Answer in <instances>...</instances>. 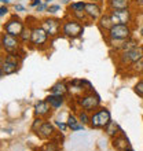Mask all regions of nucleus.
I'll list each match as a JSON object with an SVG mask.
<instances>
[{"instance_id":"nucleus-1","label":"nucleus","mask_w":143,"mask_h":151,"mask_svg":"<svg viewBox=\"0 0 143 151\" xmlns=\"http://www.w3.org/2000/svg\"><path fill=\"white\" fill-rule=\"evenodd\" d=\"M132 33H134V28L132 25H113L110 28V30L103 35L106 43L109 44L110 48H116L118 45V43L124 41V40H128L132 37Z\"/></svg>"},{"instance_id":"nucleus-2","label":"nucleus","mask_w":143,"mask_h":151,"mask_svg":"<svg viewBox=\"0 0 143 151\" xmlns=\"http://www.w3.org/2000/svg\"><path fill=\"white\" fill-rule=\"evenodd\" d=\"M84 26L83 22H80V21L74 19V18H72L70 15H65V18L62 19V36L65 39H69V40H76V39H80V37L83 36L84 33Z\"/></svg>"},{"instance_id":"nucleus-3","label":"nucleus","mask_w":143,"mask_h":151,"mask_svg":"<svg viewBox=\"0 0 143 151\" xmlns=\"http://www.w3.org/2000/svg\"><path fill=\"white\" fill-rule=\"evenodd\" d=\"M143 58V44H139L138 47L132 48L129 51L125 52H120V54H116V62H117V66L118 69H127L129 65L135 63L136 60H139Z\"/></svg>"},{"instance_id":"nucleus-4","label":"nucleus","mask_w":143,"mask_h":151,"mask_svg":"<svg viewBox=\"0 0 143 151\" xmlns=\"http://www.w3.org/2000/svg\"><path fill=\"white\" fill-rule=\"evenodd\" d=\"M0 50L4 54H17L20 56H22V54H24L20 37L11 36L6 32L0 35Z\"/></svg>"},{"instance_id":"nucleus-5","label":"nucleus","mask_w":143,"mask_h":151,"mask_svg":"<svg viewBox=\"0 0 143 151\" xmlns=\"http://www.w3.org/2000/svg\"><path fill=\"white\" fill-rule=\"evenodd\" d=\"M30 28H32V36H30V43L29 44L32 45V48H36L39 51L47 50L48 45H50V41H51V37L40 26V24H35Z\"/></svg>"},{"instance_id":"nucleus-6","label":"nucleus","mask_w":143,"mask_h":151,"mask_svg":"<svg viewBox=\"0 0 143 151\" xmlns=\"http://www.w3.org/2000/svg\"><path fill=\"white\" fill-rule=\"evenodd\" d=\"M76 104L81 110H87V111L92 113L100 107V98H99V95L95 93V91L85 92V93L76 98Z\"/></svg>"},{"instance_id":"nucleus-7","label":"nucleus","mask_w":143,"mask_h":151,"mask_svg":"<svg viewBox=\"0 0 143 151\" xmlns=\"http://www.w3.org/2000/svg\"><path fill=\"white\" fill-rule=\"evenodd\" d=\"M111 121V114L106 107L100 106L98 110L91 113V118H90V125L88 127L91 129H105L107 124Z\"/></svg>"},{"instance_id":"nucleus-8","label":"nucleus","mask_w":143,"mask_h":151,"mask_svg":"<svg viewBox=\"0 0 143 151\" xmlns=\"http://www.w3.org/2000/svg\"><path fill=\"white\" fill-rule=\"evenodd\" d=\"M40 26L47 32V35L51 39H55L62 33V21L55 17H47L40 21Z\"/></svg>"},{"instance_id":"nucleus-9","label":"nucleus","mask_w":143,"mask_h":151,"mask_svg":"<svg viewBox=\"0 0 143 151\" xmlns=\"http://www.w3.org/2000/svg\"><path fill=\"white\" fill-rule=\"evenodd\" d=\"M1 70H3L4 76H10L14 74L20 70L21 66V56L17 54H6L1 59Z\"/></svg>"},{"instance_id":"nucleus-10","label":"nucleus","mask_w":143,"mask_h":151,"mask_svg":"<svg viewBox=\"0 0 143 151\" xmlns=\"http://www.w3.org/2000/svg\"><path fill=\"white\" fill-rule=\"evenodd\" d=\"M111 17V21L114 25L123 24V25H132L134 22V17H135V12H134V8H123V10H110L109 11Z\"/></svg>"},{"instance_id":"nucleus-11","label":"nucleus","mask_w":143,"mask_h":151,"mask_svg":"<svg viewBox=\"0 0 143 151\" xmlns=\"http://www.w3.org/2000/svg\"><path fill=\"white\" fill-rule=\"evenodd\" d=\"M25 28H26V26H25L24 21L21 19L17 14H12V15L6 21V24H4V26H3L4 32L8 33V35H11V36H15V37H20V35L24 32Z\"/></svg>"},{"instance_id":"nucleus-12","label":"nucleus","mask_w":143,"mask_h":151,"mask_svg":"<svg viewBox=\"0 0 143 151\" xmlns=\"http://www.w3.org/2000/svg\"><path fill=\"white\" fill-rule=\"evenodd\" d=\"M84 11H85L88 19L91 21V22H96V21L102 17V14H103V4L92 3V1H85Z\"/></svg>"},{"instance_id":"nucleus-13","label":"nucleus","mask_w":143,"mask_h":151,"mask_svg":"<svg viewBox=\"0 0 143 151\" xmlns=\"http://www.w3.org/2000/svg\"><path fill=\"white\" fill-rule=\"evenodd\" d=\"M56 132L58 131L55 129L54 124H51L50 121H44V122L41 124V127H40L35 133H36V136L41 140H51V139H54V136H55Z\"/></svg>"},{"instance_id":"nucleus-14","label":"nucleus","mask_w":143,"mask_h":151,"mask_svg":"<svg viewBox=\"0 0 143 151\" xmlns=\"http://www.w3.org/2000/svg\"><path fill=\"white\" fill-rule=\"evenodd\" d=\"M52 110H54V109L50 106V103H48L47 100L44 99V100H39V102L35 104L33 114H35V117H40V118L47 119L48 117L52 114Z\"/></svg>"},{"instance_id":"nucleus-15","label":"nucleus","mask_w":143,"mask_h":151,"mask_svg":"<svg viewBox=\"0 0 143 151\" xmlns=\"http://www.w3.org/2000/svg\"><path fill=\"white\" fill-rule=\"evenodd\" d=\"M111 146H113V148H116L117 151H125L129 147H132L131 143H129V139L125 136L124 132H121L118 136H116V137L111 139Z\"/></svg>"},{"instance_id":"nucleus-16","label":"nucleus","mask_w":143,"mask_h":151,"mask_svg":"<svg viewBox=\"0 0 143 151\" xmlns=\"http://www.w3.org/2000/svg\"><path fill=\"white\" fill-rule=\"evenodd\" d=\"M114 24H113V21H111V17H110V14H109V11L103 12L102 17L96 21V26H98V29H99L103 35H106V33L110 30V28Z\"/></svg>"},{"instance_id":"nucleus-17","label":"nucleus","mask_w":143,"mask_h":151,"mask_svg":"<svg viewBox=\"0 0 143 151\" xmlns=\"http://www.w3.org/2000/svg\"><path fill=\"white\" fill-rule=\"evenodd\" d=\"M106 10H123V8H131L132 0H106Z\"/></svg>"},{"instance_id":"nucleus-18","label":"nucleus","mask_w":143,"mask_h":151,"mask_svg":"<svg viewBox=\"0 0 143 151\" xmlns=\"http://www.w3.org/2000/svg\"><path fill=\"white\" fill-rule=\"evenodd\" d=\"M66 124H68L69 129H70L72 132L84 131V128H85V125L80 122L79 117H77V114H74V113H69L68 118H66Z\"/></svg>"},{"instance_id":"nucleus-19","label":"nucleus","mask_w":143,"mask_h":151,"mask_svg":"<svg viewBox=\"0 0 143 151\" xmlns=\"http://www.w3.org/2000/svg\"><path fill=\"white\" fill-rule=\"evenodd\" d=\"M139 45V41L135 39V37H131L128 40H124L121 43H118V45L114 48L116 54H120V52H125V51H129L132 48H135Z\"/></svg>"},{"instance_id":"nucleus-20","label":"nucleus","mask_w":143,"mask_h":151,"mask_svg":"<svg viewBox=\"0 0 143 151\" xmlns=\"http://www.w3.org/2000/svg\"><path fill=\"white\" fill-rule=\"evenodd\" d=\"M50 93L51 95H58V96H65L69 95V87L65 81H58L50 88Z\"/></svg>"},{"instance_id":"nucleus-21","label":"nucleus","mask_w":143,"mask_h":151,"mask_svg":"<svg viewBox=\"0 0 143 151\" xmlns=\"http://www.w3.org/2000/svg\"><path fill=\"white\" fill-rule=\"evenodd\" d=\"M105 133H106L110 139H113V137H116V136H118L121 132H123V129L120 128V125L116 121H110V122L107 124L106 127H105Z\"/></svg>"},{"instance_id":"nucleus-22","label":"nucleus","mask_w":143,"mask_h":151,"mask_svg":"<svg viewBox=\"0 0 143 151\" xmlns=\"http://www.w3.org/2000/svg\"><path fill=\"white\" fill-rule=\"evenodd\" d=\"M125 73H128L129 76H142L143 74V58L139 60H136L135 63L129 65L125 69Z\"/></svg>"},{"instance_id":"nucleus-23","label":"nucleus","mask_w":143,"mask_h":151,"mask_svg":"<svg viewBox=\"0 0 143 151\" xmlns=\"http://www.w3.org/2000/svg\"><path fill=\"white\" fill-rule=\"evenodd\" d=\"M46 100L50 103V106H51L54 110H58V109H61L65 104V96L51 95V93H50V95L46 98Z\"/></svg>"},{"instance_id":"nucleus-24","label":"nucleus","mask_w":143,"mask_h":151,"mask_svg":"<svg viewBox=\"0 0 143 151\" xmlns=\"http://www.w3.org/2000/svg\"><path fill=\"white\" fill-rule=\"evenodd\" d=\"M84 7H85V1L84 0H77V1H72L70 4L68 6V15H72L74 12H80L84 11Z\"/></svg>"},{"instance_id":"nucleus-25","label":"nucleus","mask_w":143,"mask_h":151,"mask_svg":"<svg viewBox=\"0 0 143 151\" xmlns=\"http://www.w3.org/2000/svg\"><path fill=\"white\" fill-rule=\"evenodd\" d=\"M43 151H61V144L55 140H48L47 143L44 144L43 147H41Z\"/></svg>"},{"instance_id":"nucleus-26","label":"nucleus","mask_w":143,"mask_h":151,"mask_svg":"<svg viewBox=\"0 0 143 151\" xmlns=\"http://www.w3.org/2000/svg\"><path fill=\"white\" fill-rule=\"evenodd\" d=\"M30 36H32V28L28 26V28H25L24 32L20 35V40H21V43H22V45L30 43Z\"/></svg>"},{"instance_id":"nucleus-27","label":"nucleus","mask_w":143,"mask_h":151,"mask_svg":"<svg viewBox=\"0 0 143 151\" xmlns=\"http://www.w3.org/2000/svg\"><path fill=\"white\" fill-rule=\"evenodd\" d=\"M77 117H79L80 122L84 124V125H90V118H91V113L87 111V110H81L80 109L79 113H77Z\"/></svg>"},{"instance_id":"nucleus-28","label":"nucleus","mask_w":143,"mask_h":151,"mask_svg":"<svg viewBox=\"0 0 143 151\" xmlns=\"http://www.w3.org/2000/svg\"><path fill=\"white\" fill-rule=\"evenodd\" d=\"M46 119L44 118H40V117H35V119H33V122H32V125H30V131L35 133L37 129H39L40 127H41V124L44 122Z\"/></svg>"},{"instance_id":"nucleus-29","label":"nucleus","mask_w":143,"mask_h":151,"mask_svg":"<svg viewBox=\"0 0 143 151\" xmlns=\"http://www.w3.org/2000/svg\"><path fill=\"white\" fill-rule=\"evenodd\" d=\"M54 125H55V127L59 129V132H64V133L69 129L66 121H59V119H55V121H54Z\"/></svg>"},{"instance_id":"nucleus-30","label":"nucleus","mask_w":143,"mask_h":151,"mask_svg":"<svg viewBox=\"0 0 143 151\" xmlns=\"http://www.w3.org/2000/svg\"><path fill=\"white\" fill-rule=\"evenodd\" d=\"M61 10H62V7H61L59 4H50L46 11H47L48 14H51V15H55L56 12H59Z\"/></svg>"},{"instance_id":"nucleus-31","label":"nucleus","mask_w":143,"mask_h":151,"mask_svg":"<svg viewBox=\"0 0 143 151\" xmlns=\"http://www.w3.org/2000/svg\"><path fill=\"white\" fill-rule=\"evenodd\" d=\"M134 92H135L138 96H140V98H143V80H140V81H138V83L134 85Z\"/></svg>"},{"instance_id":"nucleus-32","label":"nucleus","mask_w":143,"mask_h":151,"mask_svg":"<svg viewBox=\"0 0 143 151\" xmlns=\"http://www.w3.org/2000/svg\"><path fill=\"white\" fill-rule=\"evenodd\" d=\"M132 8H138L143 11V0H132Z\"/></svg>"},{"instance_id":"nucleus-33","label":"nucleus","mask_w":143,"mask_h":151,"mask_svg":"<svg viewBox=\"0 0 143 151\" xmlns=\"http://www.w3.org/2000/svg\"><path fill=\"white\" fill-rule=\"evenodd\" d=\"M8 14V7L7 6H0V18L6 17Z\"/></svg>"},{"instance_id":"nucleus-34","label":"nucleus","mask_w":143,"mask_h":151,"mask_svg":"<svg viewBox=\"0 0 143 151\" xmlns=\"http://www.w3.org/2000/svg\"><path fill=\"white\" fill-rule=\"evenodd\" d=\"M14 10H15L17 12H24V11H26V8H25L22 4H20V3L14 4Z\"/></svg>"},{"instance_id":"nucleus-35","label":"nucleus","mask_w":143,"mask_h":151,"mask_svg":"<svg viewBox=\"0 0 143 151\" xmlns=\"http://www.w3.org/2000/svg\"><path fill=\"white\" fill-rule=\"evenodd\" d=\"M47 7H48V4L41 3L40 6H37V7H36V11H37V12H43V11H46V10H47Z\"/></svg>"},{"instance_id":"nucleus-36","label":"nucleus","mask_w":143,"mask_h":151,"mask_svg":"<svg viewBox=\"0 0 143 151\" xmlns=\"http://www.w3.org/2000/svg\"><path fill=\"white\" fill-rule=\"evenodd\" d=\"M41 3H43V0H32V1H30V7L36 8L37 6H40Z\"/></svg>"},{"instance_id":"nucleus-37","label":"nucleus","mask_w":143,"mask_h":151,"mask_svg":"<svg viewBox=\"0 0 143 151\" xmlns=\"http://www.w3.org/2000/svg\"><path fill=\"white\" fill-rule=\"evenodd\" d=\"M84 1H92V3H99V4H105L106 0H84Z\"/></svg>"},{"instance_id":"nucleus-38","label":"nucleus","mask_w":143,"mask_h":151,"mask_svg":"<svg viewBox=\"0 0 143 151\" xmlns=\"http://www.w3.org/2000/svg\"><path fill=\"white\" fill-rule=\"evenodd\" d=\"M0 3H1V6H8V4H10V0H0Z\"/></svg>"},{"instance_id":"nucleus-39","label":"nucleus","mask_w":143,"mask_h":151,"mask_svg":"<svg viewBox=\"0 0 143 151\" xmlns=\"http://www.w3.org/2000/svg\"><path fill=\"white\" fill-rule=\"evenodd\" d=\"M1 77H4V73H3V70H1V66H0V78Z\"/></svg>"},{"instance_id":"nucleus-40","label":"nucleus","mask_w":143,"mask_h":151,"mask_svg":"<svg viewBox=\"0 0 143 151\" xmlns=\"http://www.w3.org/2000/svg\"><path fill=\"white\" fill-rule=\"evenodd\" d=\"M139 35H140V37H143V28H140V30H139Z\"/></svg>"},{"instance_id":"nucleus-41","label":"nucleus","mask_w":143,"mask_h":151,"mask_svg":"<svg viewBox=\"0 0 143 151\" xmlns=\"http://www.w3.org/2000/svg\"><path fill=\"white\" fill-rule=\"evenodd\" d=\"M51 1H52V0H46L44 3H46V4H48V6H50V3H51Z\"/></svg>"},{"instance_id":"nucleus-42","label":"nucleus","mask_w":143,"mask_h":151,"mask_svg":"<svg viewBox=\"0 0 143 151\" xmlns=\"http://www.w3.org/2000/svg\"><path fill=\"white\" fill-rule=\"evenodd\" d=\"M125 151H135V150H134V148H132V147H129V148H128V150H125Z\"/></svg>"},{"instance_id":"nucleus-43","label":"nucleus","mask_w":143,"mask_h":151,"mask_svg":"<svg viewBox=\"0 0 143 151\" xmlns=\"http://www.w3.org/2000/svg\"><path fill=\"white\" fill-rule=\"evenodd\" d=\"M140 80H143V74H142V76H140Z\"/></svg>"},{"instance_id":"nucleus-44","label":"nucleus","mask_w":143,"mask_h":151,"mask_svg":"<svg viewBox=\"0 0 143 151\" xmlns=\"http://www.w3.org/2000/svg\"><path fill=\"white\" fill-rule=\"evenodd\" d=\"M0 29H1V21H0Z\"/></svg>"},{"instance_id":"nucleus-45","label":"nucleus","mask_w":143,"mask_h":151,"mask_svg":"<svg viewBox=\"0 0 143 151\" xmlns=\"http://www.w3.org/2000/svg\"><path fill=\"white\" fill-rule=\"evenodd\" d=\"M36 151H43V150H36Z\"/></svg>"}]
</instances>
